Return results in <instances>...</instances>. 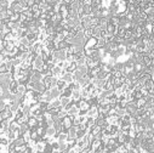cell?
<instances>
[{
    "mask_svg": "<svg viewBox=\"0 0 154 153\" xmlns=\"http://www.w3.org/2000/svg\"><path fill=\"white\" fill-rule=\"evenodd\" d=\"M45 132H46V135L47 136H54L55 135V132H56V130L52 126H50V128H47L46 130H45Z\"/></svg>",
    "mask_w": 154,
    "mask_h": 153,
    "instance_id": "obj_1",
    "label": "cell"
},
{
    "mask_svg": "<svg viewBox=\"0 0 154 153\" xmlns=\"http://www.w3.org/2000/svg\"><path fill=\"white\" fill-rule=\"evenodd\" d=\"M60 103H61L62 107H66L67 104L69 103V97H62V98L60 100Z\"/></svg>",
    "mask_w": 154,
    "mask_h": 153,
    "instance_id": "obj_2",
    "label": "cell"
}]
</instances>
